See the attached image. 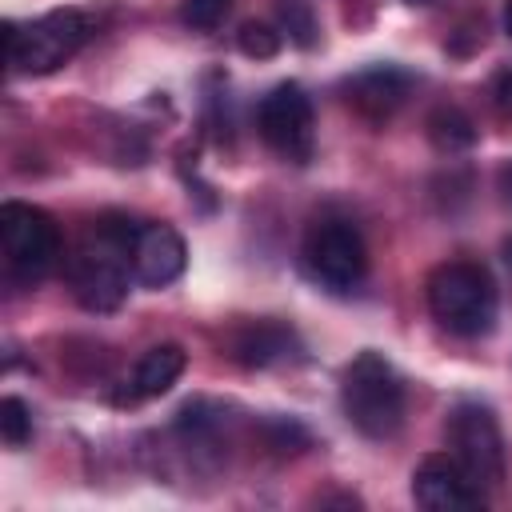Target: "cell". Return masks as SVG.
<instances>
[{"label": "cell", "mask_w": 512, "mask_h": 512, "mask_svg": "<svg viewBox=\"0 0 512 512\" xmlns=\"http://www.w3.org/2000/svg\"><path fill=\"white\" fill-rule=\"evenodd\" d=\"M256 128L284 160L304 164L312 156V104L300 84H276L256 108Z\"/></svg>", "instance_id": "obj_7"}, {"label": "cell", "mask_w": 512, "mask_h": 512, "mask_svg": "<svg viewBox=\"0 0 512 512\" xmlns=\"http://www.w3.org/2000/svg\"><path fill=\"white\" fill-rule=\"evenodd\" d=\"M408 4H432V0H408Z\"/></svg>", "instance_id": "obj_22"}, {"label": "cell", "mask_w": 512, "mask_h": 512, "mask_svg": "<svg viewBox=\"0 0 512 512\" xmlns=\"http://www.w3.org/2000/svg\"><path fill=\"white\" fill-rule=\"evenodd\" d=\"M88 16L76 12V8H56V12H44L40 20L32 24H4V56L16 72H28V76H48L56 72L60 64H68L84 40H88Z\"/></svg>", "instance_id": "obj_3"}, {"label": "cell", "mask_w": 512, "mask_h": 512, "mask_svg": "<svg viewBox=\"0 0 512 512\" xmlns=\"http://www.w3.org/2000/svg\"><path fill=\"white\" fill-rule=\"evenodd\" d=\"M292 352V332L272 324V320H260V324H248L232 336V356L248 368H268L276 360H284Z\"/></svg>", "instance_id": "obj_12"}, {"label": "cell", "mask_w": 512, "mask_h": 512, "mask_svg": "<svg viewBox=\"0 0 512 512\" xmlns=\"http://www.w3.org/2000/svg\"><path fill=\"white\" fill-rule=\"evenodd\" d=\"M188 264V248L172 224H140L132 236V276L144 288L172 284Z\"/></svg>", "instance_id": "obj_9"}, {"label": "cell", "mask_w": 512, "mask_h": 512, "mask_svg": "<svg viewBox=\"0 0 512 512\" xmlns=\"http://www.w3.org/2000/svg\"><path fill=\"white\" fill-rule=\"evenodd\" d=\"M496 104H500L504 112H512V68L496 76Z\"/></svg>", "instance_id": "obj_18"}, {"label": "cell", "mask_w": 512, "mask_h": 512, "mask_svg": "<svg viewBox=\"0 0 512 512\" xmlns=\"http://www.w3.org/2000/svg\"><path fill=\"white\" fill-rule=\"evenodd\" d=\"M280 32L272 28V24H260V20H248V24H240V32H236V48L244 52V56H252V60H272L276 52H280Z\"/></svg>", "instance_id": "obj_16"}, {"label": "cell", "mask_w": 512, "mask_h": 512, "mask_svg": "<svg viewBox=\"0 0 512 512\" xmlns=\"http://www.w3.org/2000/svg\"><path fill=\"white\" fill-rule=\"evenodd\" d=\"M348 424L368 440H388L404 424V384L380 352H360L340 380Z\"/></svg>", "instance_id": "obj_2"}, {"label": "cell", "mask_w": 512, "mask_h": 512, "mask_svg": "<svg viewBox=\"0 0 512 512\" xmlns=\"http://www.w3.org/2000/svg\"><path fill=\"white\" fill-rule=\"evenodd\" d=\"M504 32H508V36H512V0H508V4H504Z\"/></svg>", "instance_id": "obj_20"}, {"label": "cell", "mask_w": 512, "mask_h": 512, "mask_svg": "<svg viewBox=\"0 0 512 512\" xmlns=\"http://www.w3.org/2000/svg\"><path fill=\"white\" fill-rule=\"evenodd\" d=\"M188 356L180 344H156L140 356L136 372H132V384H128V400H152V396H164L180 372H184Z\"/></svg>", "instance_id": "obj_11"}, {"label": "cell", "mask_w": 512, "mask_h": 512, "mask_svg": "<svg viewBox=\"0 0 512 512\" xmlns=\"http://www.w3.org/2000/svg\"><path fill=\"white\" fill-rule=\"evenodd\" d=\"M276 16H280V28L288 32L292 44H300V48L316 44L320 28H316V16H312L308 0H276Z\"/></svg>", "instance_id": "obj_14"}, {"label": "cell", "mask_w": 512, "mask_h": 512, "mask_svg": "<svg viewBox=\"0 0 512 512\" xmlns=\"http://www.w3.org/2000/svg\"><path fill=\"white\" fill-rule=\"evenodd\" d=\"M504 260H508V268H512V236L504 240Z\"/></svg>", "instance_id": "obj_21"}, {"label": "cell", "mask_w": 512, "mask_h": 512, "mask_svg": "<svg viewBox=\"0 0 512 512\" xmlns=\"http://www.w3.org/2000/svg\"><path fill=\"white\" fill-rule=\"evenodd\" d=\"M408 88H412V76H408V72H400V68H392V64H376V68L356 72L352 80H344V100H348L356 112L380 120V116H392V112L404 104Z\"/></svg>", "instance_id": "obj_10"}, {"label": "cell", "mask_w": 512, "mask_h": 512, "mask_svg": "<svg viewBox=\"0 0 512 512\" xmlns=\"http://www.w3.org/2000/svg\"><path fill=\"white\" fill-rule=\"evenodd\" d=\"M500 188H504V196L512 200V164H504V168H500Z\"/></svg>", "instance_id": "obj_19"}, {"label": "cell", "mask_w": 512, "mask_h": 512, "mask_svg": "<svg viewBox=\"0 0 512 512\" xmlns=\"http://www.w3.org/2000/svg\"><path fill=\"white\" fill-rule=\"evenodd\" d=\"M448 448L456 456V464L480 484V488H496L508 472V448H504V432L492 416V408L464 400L448 412Z\"/></svg>", "instance_id": "obj_6"}, {"label": "cell", "mask_w": 512, "mask_h": 512, "mask_svg": "<svg viewBox=\"0 0 512 512\" xmlns=\"http://www.w3.org/2000/svg\"><path fill=\"white\" fill-rule=\"evenodd\" d=\"M0 436L8 448H24L32 440V412L20 396H4L0 400Z\"/></svg>", "instance_id": "obj_15"}, {"label": "cell", "mask_w": 512, "mask_h": 512, "mask_svg": "<svg viewBox=\"0 0 512 512\" xmlns=\"http://www.w3.org/2000/svg\"><path fill=\"white\" fill-rule=\"evenodd\" d=\"M428 136H432L436 148L460 152V148H468V144L476 140V128H472V120H468L460 108H436V112L428 116Z\"/></svg>", "instance_id": "obj_13"}, {"label": "cell", "mask_w": 512, "mask_h": 512, "mask_svg": "<svg viewBox=\"0 0 512 512\" xmlns=\"http://www.w3.org/2000/svg\"><path fill=\"white\" fill-rule=\"evenodd\" d=\"M0 248H4L8 272L24 284H36L40 276L52 272L60 256V228L44 208L4 200L0 204Z\"/></svg>", "instance_id": "obj_4"}, {"label": "cell", "mask_w": 512, "mask_h": 512, "mask_svg": "<svg viewBox=\"0 0 512 512\" xmlns=\"http://www.w3.org/2000/svg\"><path fill=\"white\" fill-rule=\"evenodd\" d=\"M232 12V0H180V20L196 32H212Z\"/></svg>", "instance_id": "obj_17"}, {"label": "cell", "mask_w": 512, "mask_h": 512, "mask_svg": "<svg viewBox=\"0 0 512 512\" xmlns=\"http://www.w3.org/2000/svg\"><path fill=\"white\" fill-rule=\"evenodd\" d=\"M304 272L328 288V292H352L368 276V248L356 224L348 220H320L308 228L304 248H300Z\"/></svg>", "instance_id": "obj_5"}, {"label": "cell", "mask_w": 512, "mask_h": 512, "mask_svg": "<svg viewBox=\"0 0 512 512\" xmlns=\"http://www.w3.org/2000/svg\"><path fill=\"white\" fill-rule=\"evenodd\" d=\"M428 312L452 336L476 340V336H488L496 328L500 296H496L492 276L480 264L452 260L428 276Z\"/></svg>", "instance_id": "obj_1"}, {"label": "cell", "mask_w": 512, "mask_h": 512, "mask_svg": "<svg viewBox=\"0 0 512 512\" xmlns=\"http://www.w3.org/2000/svg\"><path fill=\"white\" fill-rule=\"evenodd\" d=\"M412 500L428 512H464L484 504V488L456 464V456H424L412 472Z\"/></svg>", "instance_id": "obj_8"}]
</instances>
